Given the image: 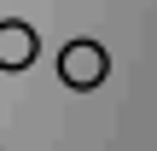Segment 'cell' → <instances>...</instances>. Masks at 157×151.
Returning <instances> with one entry per match:
<instances>
[{
    "mask_svg": "<svg viewBox=\"0 0 157 151\" xmlns=\"http://www.w3.org/2000/svg\"><path fill=\"white\" fill-rule=\"evenodd\" d=\"M41 58V35L23 17H0V70H29Z\"/></svg>",
    "mask_w": 157,
    "mask_h": 151,
    "instance_id": "cell-2",
    "label": "cell"
},
{
    "mask_svg": "<svg viewBox=\"0 0 157 151\" xmlns=\"http://www.w3.org/2000/svg\"><path fill=\"white\" fill-rule=\"evenodd\" d=\"M105 76H111V52H105L99 41L82 35V41H64V47H58V81H64V87L93 93Z\"/></svg>",
    "mask_w": 157,
    "mask_h": 151,
    "instance_id": "cell-1",
    "label": "cell"
}]
</instances>
